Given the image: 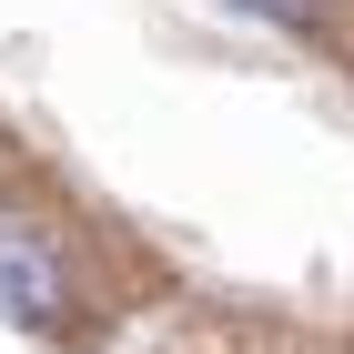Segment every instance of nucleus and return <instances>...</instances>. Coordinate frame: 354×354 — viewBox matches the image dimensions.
<instances>
[{"label": "nucleus", "mask_w": 354, "mask_h": 354, "mask_svg": "<svg viewBox=\"0 0 354 354\" xmlns=\"http://www.w3.org/2000/svg\"><path fill=\"white\" fill-rule=\"evenodd\" d=\"M0 314H21V324H61L71 314V273H61L51 233L21 213H0Z\"/></svg>", "instance_id": "f257e3e1"}, {"label": "nucleus", "mask_w": 354, "mask_h": 354, "mask_svg": "<svg viewBox=\"0 0 354 354\" xmlns=\"http://www.w3.org/2000/svg\"><path fill=\"white\" fill-rule=\"evenodd\" d=\"M243 10H273V21H314V0H243Z\"/></svg>", "instance_id": "f03ea898"}]
</instances>
